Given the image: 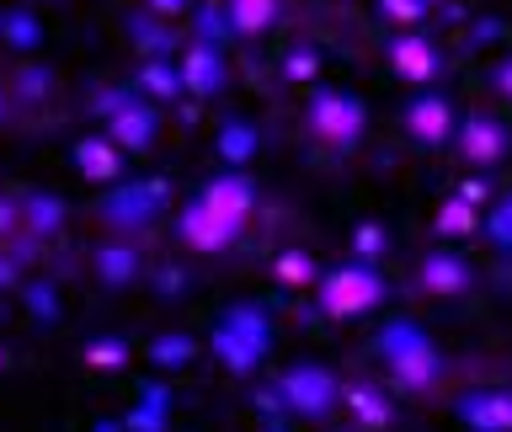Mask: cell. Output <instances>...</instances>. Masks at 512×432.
Here are the masks:
<instances>
[{
  "label": "cell",
  "mask_w": 512,
  "mask_h": 432,
  "mask_svg": "<svg viewBox=\"0 0 512 432\" xmlns=\"http://www.w3.org/2000/svg\"><path fill=\"white\" fill-rule=\"evenodd\" d=\"M358 123H363V107L352 102V96H320V102H315V128H320V134H331L336 144H352Z\"/></svg>",
  "instance_id": "1"
},
{
  "label": "cell",
  "mask_w": 512,
  "mask_h": 432,
  "mask_svg": "<svg viewBox=\"0 0 512 432\" xmlns=\"http://www.w3.org/2000/svg\"><path fill=\"white\" fill-rule=\"evenodd\" d=\"M374 294H379V283L368 278V272H342V278H331L326 304H331V315H358Z\"/></svg>",
  "instance_id": "2"
},
{
  "label": "cell",
  "mask_w": 512,
  "mask_h": 432,
  "mask_svg": "<svg viewBox=\"0 0 512 432\" xmlns=\"http://www.w3.org/2000/svg\"><path fill=\"white\" fill-rule=\"evenodd\" d=\"M390 54H395V70H400V75H416V80L432 75V64H438V59H432V43H427V38H395Z\"/></svg>",
  "instance_id": "3"
},
{
  "label": "cell",
  "mask_w": 512,
  "mask_h": 432,
  "mask_svg": "<svg viewBox=\"0 0 512 432\" xmlns=\"http://www.w3.org/2000/svg\"><path fill=\"white\" fill-rule=\"evenodd\" d=\"M278 16V0H230V22L240 32H262Z\"/></svg>",
  "instance_id": "4"
},
{
  "label": "cell",
  "mask_w": 512,
  "mask_h": 432,
  "mask_svg": "<svg viewBox=\"0 0 512 432\" xmlns=\"http://www.w3.org/2000/svg\"><path fill=\"white\" fill-rule=\"evenodd\" d=\"M294 400L304 411H320V406H326V379H320V374H294Z\"/></svg>",
  "instance_id": "5"
},
{
  "label": "cell",
  "mask_w": 512,
  "mask_h": 432,
  "mask_svg": "<svg viewBox=\"0 0 512 432\" xmlns=\"http://www.w3.org/2000/svg\"><path fill=\"white\" fill-rule=\"evenodd\" d=\"M411 123H416V128H422V134H427V139H438V134H443V123H448V112H443L438 102H422V107H416V112H411Z\"/></svg>",
  "instance_id": "6"
},
{
  "label": "cell",
  "mask_w": 512,
  "mask_h": 432,
  "mask_svg": "<svg viewBox=\"0 0 512 432\" xmlns=\"http://www.w3.org/2000/svg\"><path fill=\"white\" fill-rule=\"evenodd\" d=\"M470 155H475V160H491V155H496V128H486V123L470 128Z\"/></svg>",
  "instance_id": "7"
},
{
  "label": "cell",
  "mask_w": 512,
  "mask_h": 432,
  "mask_svg": "<svg viewBox=\"0 0 512 432\" xmlns=\"http://www.w3.org/2000/svg\"><path fill=\"white\" fill-rule=\"evenodd\" d=\"M384 11L395 16V22H416V16H422V0H379Z\"/></svg>",
  "instance_id": "8"
},
{
  "label": "cell",
  "mask_w": 512,
  "mask_h": 432,
  "mask_svg": "<svg viewBox=\"0 0 512 432\" xmlns=\"http://www.w3.org/2000/svg\"><path fill=\"white\" fill-rule=\"evenodd\" d=\"M192 80H198V86H208V80H219V59L192 54Z\"/></svg>",
  "instance_id": "9"
},
{
  "label": "cell",
  "mask_w": 512,
  "mask_h": 432,
  "mask_svg": "<svg viewBox=\"0 0 512 432\" xmlns=\"http://www.w3.org/2000/svg\"><path fill=\"white\" fill-rule=\"evenodd\" d=\"M502 86H507V91H512V64H507V70H502Z\"/></svg>",
  "instance_id": "10"
}]
</instances>
